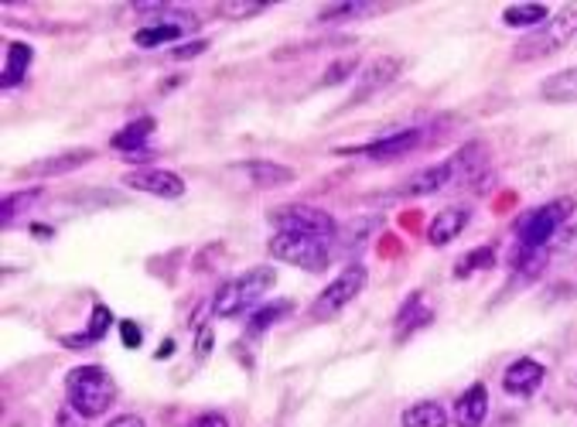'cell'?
I'll list each match as a JSON object with an SVG mask.
<instances>
[{"mask_svg":"<svg viewBox=\"0 0 577 427\" xmlns=\"http://www.w3.org/2000/svg\"><path fill=\"white\" fill-rule=\"evenodd\" d=\"M236 171H243L256 188H277L294 182V171L284 165H271V161H246V165H236Z\"/></svg>","mask_w":577,"mask_h":427,"instance_id":"17","label":"cell"},{"mask_svg":"<svg viewBox=\"0 0 577 427\" xmlns=\"http://www.w3.org/2000/svg\"><path fill=\"white\" fill-rule=\"evenodd\" d=\"M85 161H93V151H83V147H75V151H62L55 154V157H45V161H34L28 165V174H38V178H51V174H66V171H75L83 168Z\"/></svg>","mask_w":577,"mask_h":427,"instance_id":"16","label":"cell"},{"mask_svg":"<svg viewBox=\"0 0 577 427\" xmlns=\"http://www.w3.org/2000/svg\"><path fill=\"white\" fill-rule=\"evenodd\" d=\"M154 134V120L151 117H144V120H134V123H127L120 134H113V151H123L127 157L130 154H140V151H147L144 144H147V137Z\"/></svg>","mask_w":577,"mask_h":427,"instance_id":"18","label":"cell"},{"mask_svg":"<svg viewBox=\"0 0 577 427\" xmlns=\"http://www.w3.org/2000/svg\"><path fill=\"white\" fill-rule=\"evenodd\" d=\"M468 219H472V209H468V205H448L444 212H438V216H434L431 229H427L431 246H448V243L458 236V233H465Z\"/></svg>","mask_w":577,"mask_h":427,"instance_id":"10","label":"cell"},{"mask_svg":"<svg viewBox=\"0 0 577 427\" xmlns=\"http://www.w3.org/2000/svg\"><path fill=\"white\" fill-rule=\"evenodd\" d=\"M493 260H495V254L489 246H482L475 254H465L458 263V277H465L468 271H485V267H493Z\"/></svg>","mask_w":577,"mask_h":427,"instance_id":"26","label":"cell"},{"mask_svg":"<svg viewBox=\"0 0 577 427\" xmlns=\"http://www.w3.org/2000/svg\"><path fill=\"white\" fill-rule=\"evenodd\" d=\"M290 311H294V305L290 301H273V305L260 307L253 318H250V328H246V335L253 339V335H260L263 328H271L273 322H280V318H288Z\"/></svg>","mask_w":577,"mask_h":427,"instance_id":"24","label":"cell"},{"mask_svg":"<svg viewBox=\"0 0 577 427\" xmlns=\"http://www.w3.org/2000/svg\"><path fill=\"white\" fill-rule=\"evenodd\" d=\"M366 288V267L362 263H349L345 271L328 284V288L318 294V301H315V315L318 318H328V315H335L342 307L349 305L352 298H359V290Z\"/></svg>","mask_w":577,"mask_h":427,"instance_id":"7","label":"cell"},{"mask_svg":"<svg viewBox=\"0 0 577 427\" xmlns=\"http://www.w3.org/2000/svg\"><path fill=\"white\" fill-rule=\"evenodd\" d=\"M404 427H448V410L434 400L413 404L404 410Z\"/></svg>","mask_w":577,"mask_h":427,"instance_id":"20","label":"cell"},{"mask_svg":"<svg viewBox=\"0 0 577 427\" xmlns=\"http://www.w3.org/2000/svg\"><path fill=\"white\" fill-rule=\"evenodd\" d=\"M127 185L137 188V191L161 195V199H182V195H185V182H182V174H174V171H161V168L130 171V174H127Z\"/></svg>","mask_w":577,"mask_h":427,"instance_id":"8","label":"cell"},{"mask_svg":"<svg viewBox=\"0 0 577 427\" xmlns=\"http://www.w3.org/2000/svg\"><path fill=\"white\" fill-rule=\"evenodd\" d=\"M58 427H68V414H58Z\"/></svg>","mask_w":577,"mask_h":427,"instance_id":"35","label":"cell"},{"mask_svg":"<svg viewBox=\"0 0 577 427\" xmlns=\"http://www.w3.org/2000/svg\"><path fill=\"white\" fill-rule=\"evenodd\" d=\"M574 31H577V11L574 7H567V11L550 17L540 31L527 34V38L512 49V58H516V62H537V58H546V55L561 51L564 45L571 41V34Z\"/></svg>","mask_w":577,"mask_h":427,"instance_id":"3","label":"cell"},{"mask_svg":"<svg viewBox=\"0 0 577 427\" xmlns=\"http://www.w3.org/2000/svg\"><path fill=\"white\" fill-rule=\"evenodd\" d=\"M396 72H400V58H390V55L376 58L369 68H362V79H359L356 100H366V96H373L376 89L390 85L393 79H396Z\"/></svg>","mask_w":577,"mask_h":427,"instance_id":"15","label":"cell"},{"mask_svg":"<svg viewBox=\"0 0 577 427\" xmlns=\"http://www.w3.org/2000/svg\"><path fill=\"white\" fill-rule=\"evenodd\" d=\"M373 7L369 4H359V0H352V4H332V7H324L322 21H335V17H352V14H369Z\"/></svg>","mask_w":577,"mask_h":427,"instance_id":"27","label":"cell"},{"mask_svg":"<svg viewBox=\"0 0 577 427\" xmlns=\"http://www.w3.org/2000/svg\"><path fill=\"white\" fill-rule=\"evenodd\" d=\"M38 195H41V188H24V191H14V195H7V199L0 202V219H4V226L14 219L21 209H28V205H31Z\"/></svg>","mask_w":577,"mask_h":427,"instance_id":"25","label":"cell"},{"mask_svg":"<svg viewBox=\"0 0 577 427\" xmlns=\"http://www.w3.org/2000/svg\"><path fill=\"white\" fill-rule=\"evenodd\" d=\"M68 404L83 417H100L110 410L113 396H117V379L106 373L102 366H75L66 376Z\"/></svg>","mask_w":577,"mask_h":427,"instance_id":"1","label":"cell"},{"mask_svg":"<svg viewBox=\"0 0 577 427\" xmlns=\"http://www.w3.org/2000/svg\"><path fill=\"white\" fill-rule=\"evenodd\" d=\"M110 325H113V315H110V311H106L102 305H96V307H93V325L85 328L83 335H68V339H62V342H66L68 349H79V345H93L96 339H102V335H106V328H110Z\"/></svg>","mask_w":577,"mask_h":427,"instance_id":"23","label":"cell"},{"mask_svg":"<svg viewBox=\"0 0 577 427\" xmlns=\"http://www.w3.org/2000/svg\"><path fill=\"white\" fill-rule=\"evenodd\" d=\"M273 280H277V273L271 267H253V271L239 273L236 280L222 284L219 294L212 298V315L216 318H233L239 311H246L260 294H267L273 288Z\"/></svg>","mask_w":577,"mask_h":427,"instance_id":"2","label":"cell"},{"mask_svg":"<svg viewBox=\"0 0 577 427\" xmlns=\"http://www.w3.org/2000/svg\"><path fill=\"white\" fill-rule=\"evenodd\" d=\"M188 427H229V421H226L222 414H202V417H195Z\"/></svg>","mask_w":577,"mask_h":427,"instance_id":"32","label":"cell"},{"mask_svg":"<svg viewBox=\"0 0 577 427\" xmlns=\"http://www.w3.org/2000/svg\"><path fill=\"white\" fill-rule=\"evenodd\" d=\"M263 7H267L263 0H253V4H250V0H246V4H226V7H222V14L246 17V14H256V11H263Z\"/></svg>","mask_w":577,"mask_h":427,"instance_id":"29","label":"cell"},{"mask_svg":"<svg viewBox=\"0 0 577 427\" xmlns=\"http://www.w3.org/2000/svg\"><path fill=\"white\" fill-rule=\"evenodd\" d=\"M271 256L284 260V263H294V267L322 271L328 263V239L301 236V233H277L271 239Z\"/></svg>","mask_w":577,"mask_h":427,"instance_id":"5","label":"cell"},{"mask_svg":"<svg viewBox=\"0 0 577 427\" xmlns=\"http://www.w3.org/2000/svg\"><path fill=\"white\" fill-rule=\"evenodd\" d=\"M34 51L31 45H24V41H14L11 49H7V66H4V89L7 85H17L24 79V68L31 66Z\"/></svg>","mask_w":577,"mask_h":427,"instance_id":"21","label":"cell"},{"mask_svg":"<svg viewBox=\"0 0 577 427\" xmlns=\"http://www.w3.org/2000/svg\"><path fill=\"white\" fill-rule=\"evenodd\" d=\"M485 414H489V393H485L482 383H475V387H468V390L458 396V404H455V421H458L461 427H482Z\"/></svg>","mask_w":577,"mask_h":427,"instance_id":"14","label":"cell"},{"mask_svg":"<svg viewBox=\"0 0 577 427\" xmlns=\"http://www.w3.org/2000/svg\"><path fill=\"white\" fill-rule=\"evenodd\" d=\"M502 21L510 24V28H527V24H546L550 21V11H546L544 4H512L506 7V14Z\"/></svg>","mask_w":577,"mask_h":427,"instance_id":"22","label":"cell"},{"mask_svg":"<svg viewBox=\"0 0 577 427\" xmlns=\"http://www.w3.org/2000/svg\"><path fill=\"white\" fill-rule=\"evenodd\" d=\"M120 335H123V345L127 349H137L140 345V328L134 322H120Z\"/></svg>","mask_w":577,"mask_h":427,"instance_id":"30","label":"cell"},{"mask_svg":"<svg viewBox=\"0 0 577 427\" xmlns=\"http://www.w3.org/2000/svg\"><path fill=\"white\" fill-rule=\"evenodd\" d=\"M199 339L202 342H195V352H199V356H209V349H212V328H202Z\"/></svg>","mask_w":577,"mask_h":427,"instance_id":"33","label":"cell"},{"mask_svg":"<svg viewBox=\"0 0 577 427\" xmlns=\"http://www.w3.org/2000/svg\"><path fill=\"white\" fill-rule=\"evenodd\" d=\"M540 96L546 102H577V68H564L557 76L544 79Z\"/></svg>","mask_w":577,"mask_h":427,"instance_id":"19","label":"cell"},{"mask_svg":"<svg viewBox=\"0 0 577 427\" xmlns=\"http://www.w3.org/2000/svg\"><path fill=\"white\" fill-rule=\"evenodd\" d=\"M421 144V130H400L393 137H383V140H373L366 147H345L342 154H366V157H396V154H407Z\"/></svg>","mask_w":577,"mask_h":427,"instance_id":"13","label":"cell"},{"mask_svg":"<svg viewBox=\"0 0 577 427\" xmlns=\"http://www.w3.org/2000/svg\"><path fill=\"white\" fill-rule=\"evenodd\" d=\"M191 24H195V17L191 14H185V11H171V17H161L157 24L140 28V31L134 34V41L140 49H157V45H164V41H178Z\"/></svg>","mask_w":577,"mask_h":427,"instance_id":"9","label":"cell"},{"mask_svg":"<svg viewBox=\"0 0 577 427\" xmlns=\"http://www.w3.org/2000/svg\"><path fill=\"white\" fill-rule=\"evenodd\" d=\"M205 49H209V41H202V38H199V41H191V45H182V49H174L171 55H174V58H191V55H202Z\"/></svg>","mask_w":577,"mask_h":427,"instance_id":"31","label":"cell"},{"mask_svg":"<svg viewBox=\"0 0 577 427\" xmlns=\"http://www.w3.org/2000/svg\"><path fill=\"white\" fill-rule=\"evenodd\" d=\"M352 72H356V62H335V66H328V72H324V85L342 83V79H349Z\"/></svg>","mask_w":577,"mask_h":427,"instance_id":"28","label":"cell"},{"mask_svg":"<svg viewBox=\"0 0 577 427\" xmlns=\"http://www.w3.org/2000/svg\"><path fill=\"white\" fill-rule=\"evenodd\" d=\"M458 174L455 161H444V165H434V168H424L421 174H413L407 185L400 188V195H434L441 191L444 185H451V178Z\"/></svg>","mask_w":577,"mask_h":427,"instance_id":"12","label":"cell"},{"mask_svg":"<svg viewBox=\"0 0 577 427\" xmlns=\"http://www.w3.org/2000/svg\"><path fill=\"white\" fill-rule=\"evenodd\" d=\"M106 427H147L140 417H134V414H123V417H117L113 424H106Z\"/></svg>","mask_w":577,"mask_h":427,"instance_id":"34","label":"cell"},{"mask_svg":"<svg viewBox=\"0 0 577 427\" xmlns=\"http://www.w3.org/2000/svg\"><path fill=\"white\" fill-rule=\"evenodd\" d=\"M571 212H574V199H557V202L540 205L537 212H529L527 219L519 222V243L527 250H544V243L561 229Z\"/></svg>","mask_w":577,"mask_h":427,"instance_id":"6","label":"cell"},{"mask_svg":"<svg viewBox=\"0 0 577 427\" xmlns=\"http://www.w3.org/2000/svg\"><path fill=\"white\" fill-rule=\"evenodd\" d=\"M540 383H544V366L537 359H516L502 376V387L512 396H529Z\"/></svg>","mask_w":577,"mask_h":427,"instance_id":"11","label":"cell"},{"mask_svg":"<svg viewBox=\"0 0 577 427\" xmlns=\"http://www.w3.org/2000/svg\"><path fill=\"white\" fill-rule=\"evenodd\" d=\"M271 222L280 233H301V236H318V239H335V219L315 209V205H284V209H273Z\"/></svg>","mask_w":577,"mask_h":427,"instance_id":"4","label":"cell"}]
</instances>
